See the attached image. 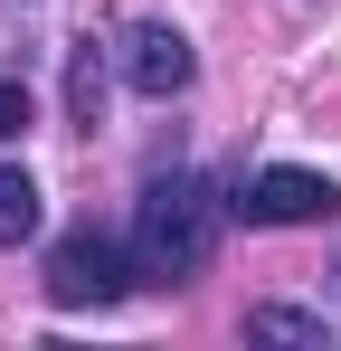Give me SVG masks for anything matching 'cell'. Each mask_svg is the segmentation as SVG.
<instances>
[{"instance_id": "cell-1", "label": "cell", "mask_w": 341, "mask_h": 351, "mask_svg": "<svg viewBox=\"0 0 341 351\" xmlns=\"http://www.w3.org/2000/svg\"><path fill=\"white\" fill-rule=\"evenodd\" d=\"M218 219H227V199L199 171H152L142 199H133V237H123L133 247V285H190V276H209Z\"/></svg>"}, {"instance_id": "cell-2", "label": "cell", "mask_w": 341, "mask_h": 351, "mask_svg": "<svg viewBox=\"0 0 341 351\" xmlns=\"http://www.w3.org/2000/svg\"><path fill=\"white\" fill-rule=\"evenodd\" d=\"M133 294V247H114L105 228H66L48 247V304L57 313H105Z\"/></svg>"}, {"instance_id": "cell-3", "label": "cell", "mask_w": 341, "mask_h": 351, "mask_svg": "<svg viewBox=\"0 0 341 351\" xmlns=\"http://www.w3.org/2000/svg\"><path fill=\"white\" fill-rule=\"evenodd\" d=\"M332 209H341V190L323 171H294V162H266L227 190V219H247V228H323Z\"/></svg>"}, {"instance_id": "cell-4", "label": "cell", "mask_w": 341, "mask_h": 351, "mask_svg": "<svg viewBox=\"0 0 341 351\" xmlns=\"http://www.w3.org/2000/svg\"><path fill=\"white\" fill-rule=\"evenodd\" d=\"M114 76H123L142 105H170V95H190L199 58H190V38H180L170 19H123V29H114Z\"/></svg>"}, {"instance_id": "cell-5", "label": "cell", "mask_w": 341, "mask_h": 351, "mask_svg": "<svg viewBox=\"0 0 341 351\" xmlns=\"http://www.w3.org/2000/svg\"><path fill=\"white\" fill-rule=\"evenodd\" d=\"M247 342H332V313H303V304H256V313H247Z\"/></svg>"}, {"instance_id": "cell-6", "label": "cell", "mask_w": 341, "mask_h": 351, "mask_svg": "<svg viewBox=\"0 0 341 351\" xmlns=\"http://www.w3.org/2000/svg\"><path fill=\"white\" fill-rule=\"evenodd\" d=\"M29 237H38V180L0 162V247H29Z\"/></svg>"}, {"instance_id": "cell-7", "label": "cell", "mask_w": 341, "mask_h": 351, "mask_svg": "<svg viewBox=\"0 0 341 351\" xmlns=\"http://www.w3.org/2000/svg\"><path fill=\"white\" fill-rule=\"evenodd\" d=\"M66 114L86 123V133H95V114H105V58H95V38L66 58Z\"/></svg>"}, {"instance_id": "cell-8", "label": "cell", "mask_w": 341, "mask_h": 351, "mask_svg": "<svg viewBox=\"0 0 341 351\" xmlns=\"http://www.w3.org/2000/svg\"><path fill=\"white\" fill-rule=\"evenodd\" d=\"M29 123H38V105H29V86H19V76H0V143H19Z\"/></svg>"}, {"instance_id": "cell-9", "label": "cell", "mask_w": 341, "mask_h": 351, "mask_svg": "<svg viewBox=\"0 0 341 351\" xmlns=\"http://www.w3.org/2000/svg\"><path fill=\"white\" fill-rule=\"evenodd\" d=\"M332 276H341V266H332Z\"/></svg>"}]
</instances>
